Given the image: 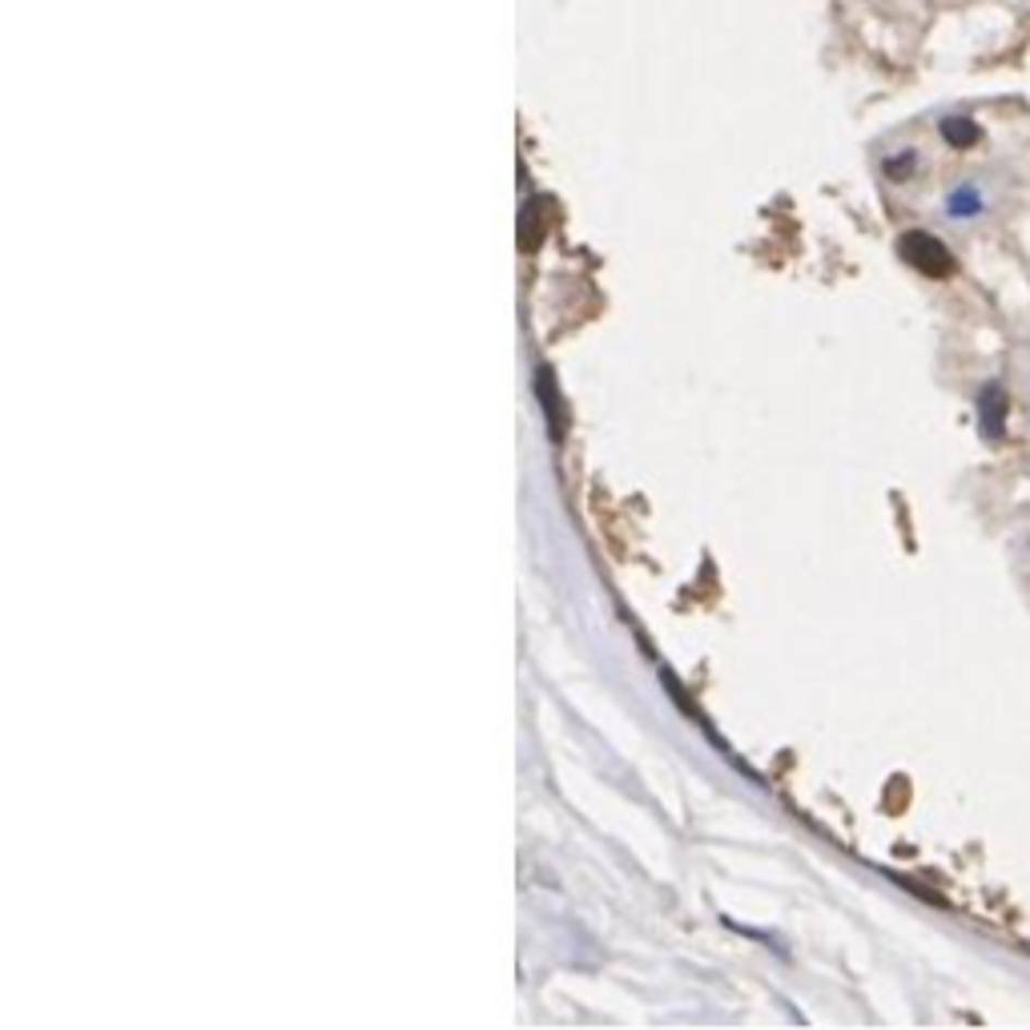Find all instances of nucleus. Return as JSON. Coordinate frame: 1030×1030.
Instances as JSON below:
<instances>
[{"label": "nucleus", "mask_w": 1030, "mask_h": 1030, "mask_svg": "<svg viewBox=\"0 0 1030 1030\" xmlns=\"http://www.w3.org/2000/svg\"><path fill=\"white\" fill-rule=\"evenodd\" d=\"M946 209H950L954 218H970V214H979V209H982V193L974 190V185H962V190L950 193Z\"/></svg>", "instance_id": "4"}, {"label": "nucleus", "mask_w": 1030, "mask_h": 1030, "mask_svg": "<svg viewBox=\"0 0 1030 1030\" xmlns=\"http://www.w3.org/2000/svg\"><path fill=\"white\" fill-rule=\"evenodd\" d=\"M918 169V154L914 149H906V154H898V157H889L886 161V178L889 181H906L910 173Z\"/></svg>", "instance_id": "5"}, {"label": "nucleus", "mask_w": 1030, "mask_h": 1030, "mask_svg": "<svg viewBox=\"0 0 1030 1030\" xmlns=\"http://www.w3.org/2000/svg\"><path fill=\"white\" fill-rule=\"evenodd\" d=\"M898 254L914 266L918 274H926V278H950L954 274V254L946 250V245L934 238V233L926 230H910L898 238Z\"/></svg>", "instance_id": "1"}, {"label": "nucleus", "mask_w": 1030, "mask_h": 1030, "mask_svg": "<svg viewBox=\"0 0 1030 1030\" xmlns=\"http://www.w3.org/2000/svg\"><path fill=\"white\" fill-rule=\"evenodd\" d=\"M942 137H946V145H954V149H970V145L982 142V125L974 117H946V121H942Z\"/></svg>", "instance_id": "3"}, {"label": "nucleus", "mask_w": 1030, "mask_h": 1030, "mask_svg": "<svg viewBox=\"0 0 1030 1030\" xmlns=\"http://www.w3.org/2000/svg\"><path fill=\"white\" fill-rule=\"evenodd\" d=\"M979 427L982 435L991 439V443H998L1006 431V391L998 383H986L979 395Z\"/></svg>", "instance_id": "2"}]
</instances>
